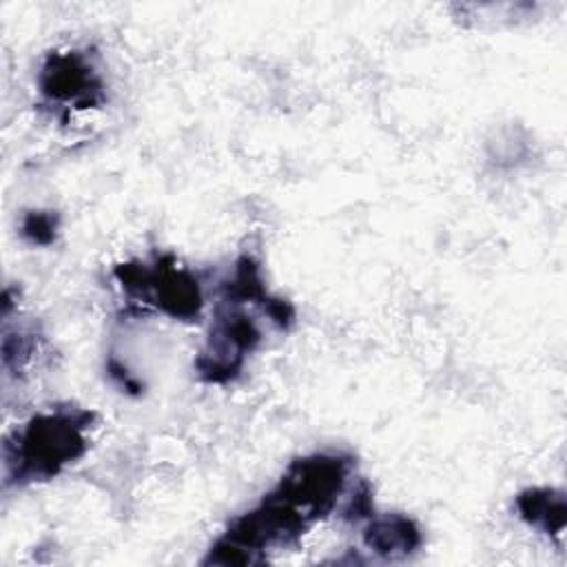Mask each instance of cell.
I'll return each instance as SVG.
<instances>
[{"mask_svg": "<svg viewBox=\"0 0 567 567\" xmlns=\"http://www.w3.org/2000/svg\"><path fill=\"white\" fill-rule=\"evenodd\" d=\"M520 516L543 532H560L565 525V501L551 489H527L516 501Z\"/></svg>", "mask_w": 567, "mask_h": 567, "instance_id": "obj_6", "label": "cell"}, {"mask_svg": "<svg viewBox=\"0 0 567 567\" xmlns=\"http://www.w3.org/2000/svg\"><path fill=\"white\" fill-rule=\"evenodd\" d=\"M117 277L124 288L128 290H151L155 297V303L162 306L168 315L177 319H193L199 315L202 297L197 281L175 266L157 264L153 270H146L144 266H120Z\"/></svg>", "mask_w": 567, "mask_h": 567, "instance_id": "obj_3", "label": "cell"}, {"mask_svg": "<svg viewBox=\"0 0 567 567\" xmlns=\"http://www.w3.org/2000/svg\"><path fill=\"white\" fill-rule=\"evenodd\" d=\"M363 540L374 554L394 560L410 556L421 545V534L410 518L401 514H388L374 518L368 525Z\"/></svg>", "mask_w": 567, "mask_h": 567, "instance_id": "obj_5", "label": "cell"}, {"mask_svg": "<svg viewBox=\"0 0 567 567\" xmlns=\"http://www.w3.org/2000/svg\"><path fill=\"white\" fill-rule=\"evenodd\" d=\"M91 414L82 410H55L33 416L16 443L4 445L7 470L16 481H38L55 476L62 465L84 452V430Z\"/></svg>", "mask_w": 567, "mask_h": 567, "instance_id": "obj_1", "label": "cell"}, {"mask_svg": "<svg viewBox=\"0 0 567 567\" xmlns=\"http://www.w3.org/2000/svg\"><path fill=\"white\" fill-rule=\"evenodd\" d=\"M348 472V458L339 454H312L288 467L275 494L315 520L334 507Z\"/></svg>", "mask_w": 567, "mask_h": 567, "instance_id": "obj_2", "label": "cell"}, {"mask_svg": "<svg viewBox=\"0 0 567 567\" xmlns=\"http://www.w3.org/2000/svg\"><path fill=\"white\" fill-rule=\"evenodd\" d=\"M22 235L33 244H49L55 237V219L49 213H29L22 221Z\"/></svg>", "mask_w": 567, "mask_h": 567, "instance_id": "obj_7", "label": "cell"}, {"mask_svg": "<svg viewBox=\"0 0 567 567\" xmlns=\"http://www.w3.org/2000/svg\"><path fill=\"white\" fill-rule=\"evenodd\" d=\"M40 89L58 102H73L78 109L102 100V84L91 64L75 51L55 53L47 60L40 73Z\"/></svg>", "mask_w": 567, "mask_h": 567, "instance_id": "obj_4", "label": "cell"}]
</instances>
